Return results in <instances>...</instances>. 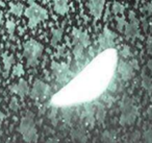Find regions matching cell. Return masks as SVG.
Listing matches in <instances>:
<instances>
[{"instance_id": "obj_23", "label": "cell", "mask_w": 152, "mask_h": 143, "mask_svg": "<svg viewBox=\"0 0 152 143\" xmlns=\"http://www.w3.org/2000/svg\"><path fill=\"white\" fill-rule=\"evenodd\" d=\"M76 1H80V0H76Z\"/></svg>"}, {"instance_id": "obj_6", "label": "cell", "mask_w": 152, "mask_h": 143, "mask_svg": "<svg viewBox=\"0 0 152 143\" xmlns=\"http://www.w3.org/2000/svg\"><path fill=\"white\" fill-rule=\"evenodd\" d=\"M114 39L115 36L112 32V30L105 28L99 39L100 46H102L103 48H110V47L114 46Z\"/></svg>"}, {"instance_id": "obj_8", "label": "cell", "mask_w": 152, "mask_h": 143, "mask_svg": "<svg viewBox=\"0 0 152 143\" xmlns=\"http://www.w3.org/2000/svg\"><path fill=\"white\" fill-rule=\"evenodd\" d=\"M53 9H54L55 13L58 15H66L69 12L68 0H54L53 1Z\"/></svg>"}, {"instance_id": "obj_13", "label": "cell", "mask_w": 152, "mask_h": 143, "mask_svg": "<svg viewBox=\"0 0 152 143\" xmlns=\"http://www.w3.org/2000/svg\"><path fill=\"white\" fill-rule=\"evenodd\" d=\"M126 20H125V17L124 16H122V17H118L117 18V28H118V30H120V32H123L125 28V26H126Z\"/></svg>"}, {"instance_id": "obj_12", "label": "cell", "mask_w": 152, "mask_h": 143, "mask_svg": "<svg viewBox=\"0 0 152 143\" xmlns=\"http://www.w3.org/2000/svg\"><path fill=\"white\" fill-rule=\"evenodd\" d=\"M124 10H125V7L120 2H114L113 3V13L115 15H119V14H123L124 13Z\"/></svg>"}, {"instance_id": "obj_10", "label": "cell", "mask_w": 152, "mask_h": 143, "mask_svg": "<svg viewBox=\"0 0 152 143\" xmlns=\"http://www.w3.org/2000/svg\"><path fill=\"white\" fill-rule=\"evenodd\" d=\"M63 35H64V27H63V26L55 28V29L52 32V37H51V44H52L53 46H56L57 43L61 42V38H63Z\"/></svg>"}, {"instance_id": "obj_16", "label": "cell", "mask_w": 152, "mask_h": 143, "mask_svg": "<svg viewBox=\"0 0 152 143\" xmlns=\"http://www.w3.org/2000/svg\"><path fill=\"white\" fill-rule=\"evenodd\" d=\"M144 86L147 90H151L152 91V83L150 82V80L148 77H145L144 80Z\"/></svg>"}, {"instance_id": "obj_2", "label": "cell", "mask_w": 152, "mask_h": 143, "mask_svg": "<svg viewBox=\"0 0 152 143\" xmlns=\"http://www.w3.org/2000/svg\"><path fill=\"white\" fill-rule=\"evenodd\" d=\"M43 52V46L34 40H30L24 44V57L28 65L34 66Z\"/></svg>"}, {"instance_id": "obj_3", "label": "cell", "mask_w": 152, "mask_h": 143, "mask_svg": "<svg viewBox=\"0 0 152 143\" xmlns=\"http://www.w3.org/2000/svg\"><path fill=\"white\" fill-rule=\"evenodd\" d=\"M73 41L75 44V51L76 55H80L83 52V48L90 44V38L87 32H83L80 29H74L73 32Z\"/></svg>"}, {"instance_id": "obj_15", "label": "cell", "mask_w": 152, "mask_h": 143, "mask_svg": "<svg viewBox=\"0 0 152 143\" xmlns=\"http://www.w3.org/2000/svg\"><path fill=\"white\" fill-rule=\"evenodd\" d=\"M7 30H9V34L13 35L16 29V23L13 20H9L7 23Z\"/></svg>"}, {"instance_id": "obj_14", "label": "cell", "mask_w": 152, "mask_h": 143, "mask_svg": "<svg viewBox=\"0 0 152 143\" xmlns=\"http://www.w3.org/2000/svg\"><path fill=\"white\" fill-rule=\"evenodd\" d=\"M3 62H4V65H5V70H7V71H9L10 68H11V66H12V64L14 63L13 55H5L4 57H3Z\"/></svg>"}, {"instance_id": "obj_9", "label": "cell", "mask_w": 152, "mask_h": 143, "mask_svg": "<svg viewBox=\"0 0 152 143\" xmlns=\"http://www.w3.org/2000/svg\"><path fill=\"white\" fill-rule=\"evenodd\" d=\"M12 90H13L14 93L18 94L19 96L24 97L28 93L29 89H28L27 83H26L24 80H19L17 84H15L13 87H12Z\"/></svg>"}, {"instance_id": "obj_4", "label": "cell", "mask_w": 152, "mask_h": 143, "mask_svg": "<svg viewBox=\"0 0 152 143\" xmlns=\"http://www.w3.org/2000/svg\"><path fill=\"white\" fill-rule=\"evenodd\" d=\"M125 32V36L127 38L130 39H134L137 38L140 35V24H139V20L135 18L133 12L129 13V22L126 24L124 28Z\"/></svg>"}, {"instance_id": "obj_20", "label": "cell", "mask_w": 152, "mask_h": 143, "mask_svg": "<svg viewBox=\"0 0 152 143\" xmlns=\"http://www.w3.org/2000/svg\"><path fill=\"white\" fill-rule=\"evenodd\" d=\"M2 119H3V115L0 113V125H1V122H2Z\"/></svg>"}, {"instance_id": "obj_22", "label": "cell", "mask_w": 152, "mask_h": 143, "mask_svg": "<svg viewBox=\"0 0 152 143\" xmlns=\"http://www.w3.org/2000/svg\"><path fill=\"white\" fill-rule=\"evenodd\" d=\"M3 5H4V3H3L1 0H0V7H3Z\"/></svg>"}, {"instance_id": "obj_18", "label": "cell", "mask_w": 152, "mask_h": 143, "mask_svg": "<svg viewBox=\"0 0 152 143\" xmlns=\"http://www.w3.org/2000/svg\"><path fill=\"white\" fill-rule=\"evenodd\" d=\"M14 73H15V74H22V73H23V69H22V66L20 65V64L18 66H16Z\"/></svg>"}, {"instance_id": "obj_19", "label": "cell", "mask_w": 152, "mask_h": 143, "mask_svg": "<svg viewBox=\"0 0 152 143\" xmlns=\"http://www.w3.org/2000/svg\"><path fill=\"white\" fill-rule=\"evenodd\" d=\"M149 116H150V118H152V107L149 109Z\"/></svg>"}, {"instance_id": "obj_11", "label": "cell", "mask_w": 152, "mask_h": 143, "mask_svg": "<svg viewBox=\"0 0 152 143\" xmlns=\"http://www.w3.org/2000/svg\"><path fill=\"white\" fill-rule=\"evenodd\" d=\"M10 12H11L13 15L15 16H21L24 12V7L23 4L21 3H11V9H10Z\"/></svg>"}, {"instance_id": "obj_1", "label": "cell", "mask_w": 152, "mask_h": 143, "mask_svg": "<svg viewBox=\"0 0 152 143\" xmlns=\"http://www.w3.org/2000/svg\"><path fill=\"white\" fill-rule=\"evenodd\" d=\"M25 16L28 19V26L30 28H34L48 18V12L43 7L30 0L29 7L25 11Z\"/></svg>"}, {"instance_id": "obj_21", "label": "cell", "mask_w": 152, "mask_h": 143, "mask_svg": "<svg viewBox=\"0 0 152 143\" xmlns=\"http://www.w3.org/2000/svg\"><path fill=\"white\" fill-rule=\"evenodd\" d=\"M149 68H150V70H151V72H152V62H149Z\"/></svg>"}, {"instance_id": "obj_17", "label": "cell", "mask_w": 152, "mask_h": 143, "mask_svg": "<svg viewBox=\"0 0 152 143\" xmlns=\"http://www.w3.org/2000/svg\"><path fill=\"white\" fill-rule=\"evenodd\" d=\"M147 50H148V52L152 55V37L148 40V42H147Z\"/></svg>"}, {"instance_id": "obj_7", "label": "cell", "mask_w": 152, "mask_h": 143, "mask_svg": "<svg viewBox=\"0 0 152 143\" xmlns=\"http://www.w3.org/2000/svg\"><path fill=\"white\" fill-rule=\"evenodd\" d=\"M48 93V87L45 84H43L42 82L38 80L36 83V85L34 86L32 89V97H37V98H43L46 96V94Z\"/></svg>"}, {"instance_id": "obj_5", "label": "cell", "mask_w": 152, "mask_h": 143, "mask_svg": "<svg viewBox=\"0 0 152 143\" xmlns=\"http://www.w3.org/2000/svg\"><path fill=\"white\" fill-rule=\"evenodd\" d=\"M105 1L106 0H89L88 7H89L91 15H93L95 19H100L102 17Z\"/></svg>"}]
</instances>
